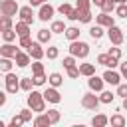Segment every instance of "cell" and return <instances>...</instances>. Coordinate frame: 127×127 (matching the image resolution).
Segmentation results:
<instances>
[{
	"mask_svg": "<svg viewBox=\"0 0 127 127\" xmlns=\"http://www.w3.org/2000/svg\"><path fill=\"white\" fill-rule=\"evenodd\" d=\"M28 105H30L32 111H36V113H44V111H46V99H44V93L32 89L30 95H28Z\"/></svg>",
	"mask_w": 127,
	"mask_h": 127,
	"instance_id": "obj_1",
	"label": "cell"
},
{
	"mask_svg": "<svg viewBox=\"0 0 127 127\" xmlns=\"http://www.w3.org/2000/svg\"><path fill=\"white\" fill-rule=\"evenodd\" d=\"M69 54L75 56V58H87V56H89V46H87L85 42L73 40V42L69 44Z\"/></svg>",
	"mask_w": 127,
	"mask_h": 127,
	"instance_id": "obj_2",
	"label": "cell"
},
{
	"mask_svg": "<svg viewBox=\"0 0 127 127\" xmlns=\"http://www.w3.org/2000/svg\"><path fill=\"white\" fill-rule=\"evenodd\" d=\"M18 10H20V6H18L16 0H2L0 2V12L4 16H16Z\"/></svg>",
	"mask_w": 127,
	"mask_h": 127,
	"instance_id": "obj_3",
	"label": "cell"
},
{
	"mask_svg": "<svg viewBox=\"0 0 127 127\" xmlns=\"http://www.w3.org/2000/svg\"><path fill=\"white\" fill-rule=\"evenodd\" d=\"M107 36H109V42H111L113 46H121V44H123V30L117 28L115 24H113L111 28H107Z\"/></svg>",
	"mask_w": 127,
	"mask_h": 127,
	"instance_id": "obj_4",
	"label": "cell"
},
{
	"mask_svg": "<svg viewBox=\"0 0 127 127\" xmlns=\"http://www.w3.org/2000/svg\"><path fill=\"white\" fill-rule=\"evenodd\" d=\"M6 93H16L18 89H20V77H16L12 71H8L6 73Z\"/></svg>",
	"mask_w": 127,
	"mask_h": 127,
	"instance_id": "obj_5",
	"label": "cell"
},
{
	"mask_svg": "<svg viewBox=\"0 0 127 127\" xmlns=\"http://www.w3.org/2000/svg\"><path fill=\"white\" fill-rule=\"evenodd\" d=\"M28 54H30V58H32V60H42V58L46 56V50L42 48V44H40V42H32V44H30V48H28Z\"/></svg>",
	"mask_w": 127,
	"mask_h": 127,
	"instance_id": "obj_6",
	"label": "cell"
},
{
	"mask_svg": "<svg viewBox=\"0 0 127 127\" xmlns=\"http://www.w3.org/2000/svg\"><path fill=\"white\" fill-rule=\"evenodd\" d=\"M99 103H101L99 97L93 95V93H83V97H81V105H83L85 109H97Z\"/></svg>",
	"mask_w": 127,
	"mask_h": 127,
	"instance_id": "obj_7",
	"label": "cell"
},
{
	"mask_svg": "<svg viewBox=\"0 0 127 127\" xmlns=\"http://www.w3.org/2000/svg\"><path fill=\"white\" fill-rule=\"evenodd\" d=\"M44 99H46L48 103H60V101H62V95H60V91L52 85V87H48V89L44 91Z\"/></svg>",
	"mask_w": 127,
	"mask_h": 127,
	"instance_id": "obj_8",
	"label": "cell"
},
{
	"mask_svg": "<svg viewBox=\"0 0 127 127\" xmlns=\"http://www.w3.org/2000/svg\"><path fill=\"white\" fill-rule=\"evenodd\" d=\"M95 24H99V26H103V28H111V26L115 24V20H113V16H109L107 12H101V14L95 16Z\"/></svg>",
	"mask_w": 127,
	"mask_h": 127,
	"instance_id": "obj_9",
	"label": "cell"
},
{
	"mask_svg": "<svg viewBox=\"0 0 127 127\" xmlns=\"http://www.w3.org/2000/svg\"><path fill=\"white\" fill-rule=\"evenodd\" d=\"M103 79H105V83H109V85H119V83H121V73H117V71H113V69L107 67V71L103 73Z\"/></svg>",
	"mask_w": 127,
	"mask_h": 127,
	"instance_id": "obj_10",
	"label": "cell"
},
{
	"mask_svg": "<svg viewBox=\"0 0 127 127\" xmlns=\"http://www.w3.org/2000/svg\"><path fill=\"white\" fill-rule=\"evenodd\" d=\"M52 16H54V6L42 4V6H40V12H38V18H40L42 22H48V20H52Z\"/></svg>",
	"mask_w": 127,
	"mask_h": 127,
	"instance_id": "obj_11",
	"label": "cell"
},
{
	"mask_svg": "<svg viewBox=\"0 0 127 127\" xmlns=\"http://www.w3.org/2000/svg\"><path fill=\"white\" fill-rule=\"evenodd\" d=\"M18 14H20V20H22V22H26V24H34V12H32V6H22V8L18 10Z\"/></svg>",
	"mask_w": 127,
	"mask_h": 127,
	"instance_id": "obj_12",
	"label": "cell"
},
{
	"mask_svg": "<svg viewBox=\"0 0 127 127\" xmlns=\"http://www.w3.org/2000/svg\"><path fill=\"white\" fill-rule=\"evenodd\" d=\"M18 52H20V48L12 46V42H6V44L0 48V56H4V58H16Z\"/></svg>",
	"mask_w": 127,
	"mask_h": 127,
	"instance_id": "obj_13",
	"label": "cell"
},
{
	"mask_svg": "<svg viewBox=\"0 0 127 127\" xmlns=\"http://www.w3.org/2000/svg\"><path fill=\"white\" fill-rule=\"evenodd\" d=\"M103 83H105V79H103V77H97L95 73L89 75V79H87V85H89L91 91H101V89H103Z\"/></svg>",
	"mask_w": 127,
	"mask_h": 127,
	"instance_id": "obj_14",
	"label": "cell"
},
{
	"mask_svg": "<svg viewBox=\"0 0 127 127\" xmlns=\"http://www.w3.org/2000/svg\"><path fill=\"white\" fill-rule=\"evenodd\" d=\"M14 60H16V65H18V67H26V65H30V60H32V58H30V54L18 52Z\"/></svg>",
	"mask_w": 127,
	"mask_h": 127,
	"instance_id": "obj_15",
	"label": "cell"
},
{
	"mask_svg": "<svg viewBox=\"0 0 127 127\" xmlns=\"http://www.w3.org/2000/svg\"><path fill=\"white\" fill-rule=\"evenodd\" d=\"M34 125H36V127H50V125H52V121H50L48 113H40V115L34 119Z\"/></svg>",
	"mask_w": 127,
	"mask_h": 127,
	"instance_id": "obj_16",
	"label": "cell"
},
{
	"mask_svg": "<svg viewBox=\"0 0 127 127\" xmlns=\"http://www.w3.org/2000/svg\"><path fill=\"white\" fill-rule=\"evenodd\" d=\"M12 67H14L12 58H4V56H0V71H2V73H8V71H12Z\"/></svg>",
	"mask_w": 127,
	"mask_h": 127,
	"instance_id": "obj_17",
	"label": "cell"
},
{
	"mask_svg": "<svg viewBox=\"0 0 127 127\" xmlns=\"http://www.w3.org/2000/svg\"><path fill=\"white\" fill-rule=\"evenodd\" d=\"M79 73L85 75V77L93 75L95 73V64H79Z\"/></svg>",
	"mask_w": 127,
	"mask_h": 127,
	"instance_id": "obj_18",
	"label": "cell"
},
{
	"mask_svg": "<svg viewBox=\"0 0 127 127\" xmlns=\"http://www.w3.org/2000/svg\"><path fill=\"white\" fill-rule=\"evenodd\" d=\"M16 34L18 36H30V24H26V22H18L16 24Z\"/></svg>",
	"mask_w": 127,
	"mask_h": 127,
	"instance_id": "obj_19",
	"label": "cell"
},
{
	"mask_svg": "<svg viewBox=\"0 0 127 127\" xmlns=\"http://www.w3.org/2000/svg\"><path fill=\"white\" fill-rule=\"evenodd\" d=\"M91 123H93L95 127H105V125L109 123V117L103 115V113H99V115H95V117L91 119Z\"/></svg>",
	"mask_w": 127,
	"mask_h": 127,
	"instance_id": "obj_20",
	"label": "cell"
},
{
	"mask_svg": "<svg viewBox=\"0 0 127 127\" xmlns=\"http://www.w3.org/2000/svg\"><path fill=\"white\" fill-rule=\"evenodd\" d=\"M50 30H52V34H64V32H65V24H64L62 20H54Z\"/></svg>",
	"mask_w": 127,
	"mask_h": 127,
	"instance_id": "obj_21",
	"label": "cell"
},
{
	"mask_svg": "<svg viewBox=\"0 0 127 127\" xmlns=\"http://www.w3.org/2000/svg\"><path fill=\"white\" fill-rule=\"evenodd\" d=\"M65 38L69 40V42H73V40H77L79 38V28H75V26H71V28H65Z\"/></svg>",
	"mask_w": 127,
	"mask_h": 127,
	"instance_id": "obj_22",
	"label": "cell"
},
{
	"mask_svg": "<svg viewBox=\"0 0 127 127\" xmlns=\"http://www.w3.org/2000/svg\"><path fill=\"white\" fill-rule=\"evenodd\" d=\"M50 40H52V30H46V28H44V30L38 32V42H40V44H48Z\"/></svg>",
	"mask_w": 127,
	"mask_h": 127,
	"instance_id": "obj_23",
	"label": "cell"
},
{
	"mask_svg": "<svg viewBox=\"0 0 127 127\" xmlns=\"http://www.w3.org/2000/svg\"><path fill=\"white\" fill-rule=\"evenodd\" d=\"M89 36H91L93 40H99V38L103 36V26H99V24L91 26V28H89Z\"/></svg>",
	"mask_w": 127,
	"mask_h": 127,
	"instance_id": "obj_24",
	"label": "cell"
},
{
	"mask_svg": "<svg viewBox=\"0 0 127 127\" xmlns=\"http://www.w3.org/2000/svg\"><path fill=\"white\" fill-rule=\"evenodd\" d=\"M0 34H2V38H4V42H14V40H16V36H18L14 28H8V30H2Z\"/></svg>",
	"mask_w": 127,
	"mask_h": 127,
	"instance_id": "obj_25",
	"label": "cell"
},
{
	"mask_svg": "<svg viewBox=\"0 0 127 127\" xmlns=\"http://www.w3.org/2000/svg\"><path fill=\"white\" fill-rule=\"evenodd\" d=\"M109 123H111L113 127H125V123H127V121H125V117H123V115H119V113H117V115H111Z\"/></svg>",
	"mask_w": 127,
	"mask_h": 127,
	"instance_id": "obj_26",
	"label": "cell"
},
{
	"mask_svg": "<svg viewBox=\"0 0 127 127\" xmlns=\"http://www.w3.org/2000/svg\"><path fill=\"white\" fill-rule=\"evenodd\" d=\"M32 85H34V79H32V77H22V79H20V89L32 91Z\"/></svg>",
	"mask_w": 127,
	"mask_h": 127,
	"instance_id": "obj_27",
	"label": "cell"
},
{
	"mask_svg": "<svg viewBox=\"0 0 127 127\" xmlns=\"http://www.w3.org/2000/svg\"><path fill=\"white\" fill-rule=\"evenodd\" d=\"M8 28H12V16H0V32L2 30H8Z\"/></svg>",
	"mask_w": 127,
	"mask_h": 127,
	"instance_id": "obj_28",
	"label": "cell"
},
{
	"mask_svg": "<svg viewBox=\"0 0 127 127\" xmlns=\"http://www.w3.org/2000/svg\"><path fill=\"white\" fill-rule=\"evenodd\" d=\"M48 81H50V83H52L54 87H60V85L64 83V77H62L60 73H52V75L48 77Z\"/></svg>",
	"mask_w": 127,
	"mask_h": 127,
	"instance_id": "obj_29",
	"label": "cell"
},
{
	"mask_svg": "<svg viewBox=\"0 0 127 127\" xmlns=\"http://www.w3.org/2000/svg\"><path fill=\"white\" fill-rule=\"evenodd\" d=\"M113 99H115V95H113L111 91H103V89H101V95H99V101H101V103H111Z\"/></svg>",
	"mask_w": 127,
	"mask_h": 127,
	"instance_id": "obj_30",
	"label": "cell"
},
{
	"mask_svg": "<svg viewBox=\"0 0 127 127\" xmlns=\"http://www.w3.org/2000/svg\"><path fill=\"white\" fill-rule=\"evenodd\" d=\"M46 113H48V117H50V121H52V125H54V123H58V121H60V117H62L58 109H48Z\"/></svg>",
	"mask_w": 127,
	"mask_h": 127,
	"instance_id": "obj_31",
	"label": "cell"
},
{
	"mask_svg": "<svg viewBox=\"0 0 127 127\" xmlns=\"http://www.w3.org/2000/svg\"><path fill=\"white\" fill-rule=\"evenodd\" d=\"M79 22L89 24V22H91V12H89V10H79Z\"/></svg>",
	"mask_w": 127,
	"mask_h": 127,
	"instance_id": "obj_32",
	"label": "cell"
},
{
	"mask_svg": "<svg viewBox=\"0 0 127 127\" xmlns=\"http://www.w3.org/2000/svg\"><path fill=\"white\" fill-rule=\"evenodd\" d=\"M109 60H111L109 54H99V56H97V64H99V65H105V67H107V65H109Z\"/></svg>",
	"mask_w": 127,
	"mask_h": 127,
	"instance_id": "obj_33",
	"label": "cell"
},
{
	"mask_svg": "<svg viewBox=\"0 0 127 127\" xmlns=\"http://www.w3.org/2000/svg\"><path fill=\"white\" fill-rule=\"evenodd\" d=\"M101 10H103V12H107V14H111V12L115 10V2H113V0H105V2H103V6H101Z\"/></svg>",
	"mask_w": 127,
	"mask_h": 127,
	"instance_id": "obj_34",
	"label": "cell"
},
{
	"mask_svg": "<svg viewBox=\"0 0 127 127\" xmlns=\"http://www.w3.org/2000/svg\"><path fill=\"white\" fill-rule=\"evenodd\" d=\"M46 56H48V60H56V58L60 56V50L52 46V48H48V50H46Z\"/></svg>",
	"mask_w": 127,
	"mask_h": 127,
	"instance_id": "obj_35",
	"label": "cell"
},
{
	"mask_svg": "<svg viewBox=\"0 0 127 127\" xmlns=\"http://www.w3.org/2000/svg\"><path fill=\"white\" fill-rule=\"evenodd\" d=\"M32 79H34V85H44L48 77H46L44 73H34V77H32Z\"/></svg>",
	"mask_w": 127,
	"mask_h": 127,
	"instance_id": "obj_36",
	"label": "cell"
},
{
	"mask_svg": "<svg viewBox=\"0 0 127 127\" xmlns=\"http://www.w3.org/2000/svg\"><path fill=\"white\" fill-rule=\"evenodd\" d=\"M115 12H117V16L119 18H127V4L123 2V4H119L117 8H115Z\"/></svg>",
	"mask_w": 127,
	"mask_h": 127,
	"instance_id": "obj_37",
	"label": "cell"
},
{
	"mask_svg": "<svg viewBox=\"0 0 127 127\" xmlns=\"http://www.w3.org/2000/svg\"><path fill=\"white\" fill-rule=\"evenodd\" d=\"M71 10H73V8H71L69 4H65V2H64V4H62V6L58 8V12H60L62 16H69V12H71Z\"/></svg>",
	"mask_w": 127,
	"mask_h": 127,
	"instance_id": "obj_38",
	"label": "cell"
},
{
	"mask_svg": "<svg viewBox=\"0 0 127 127\" xmlns=\"http://www.w3.org/2000/svg\"><path fill=\"white\" fill-rule=\"evenodd\" d=\"M32 71H34V73H44V64H40V60H34Z\"/></svg>",
	"mask_w": 127,
	"mask_h": 127,
	"instance_id": "obj_39",
	"label": "cell"
},
{
	"mask_svg": "<svg viewBox=\"0 0 127 127\" xmlns=\"http://www.w3.org/2000/svg\"><path fill=\"white\" fill-rule=\"evenodd\" d=\"M24 123H26V121L22 119V115H14V117L10 119V125H12V127H20V125H24Z\"/></svg>",
	"mask_w": 127,
	"mask_h": 127,
	"instance_id": "obj_40",
	"label": "cell"
},
{
	"mask_svg": "<svg viewBox=\"0 0 127 127\" xmlns=\"http://www.w3.org/2000/svg\"><path fill=\"white\" fill-rule=\"evenodd\" d=\"M89 6H91V0H77V4H75L77 10H89Z\"/></svg>",
	"mask_w": 127,
	"mask_h": 127,
	"instance_id": "obj_41",
	"label": "cell"
},
{
	"mask_svg": "<svg viewBox=\"0 0 127 127\" xmlns=\"http://www.w3.org/2000/svg\"><path fill=\"white\" fill-rule=\"evenodd\" d=\"M107 54H109L111 58L119 60V58H121V48H117V46H115V48H109V52H107Z\"/></svg>",
	"mask_w": 127,
	"mask_h": 127,
	"instance_id": "obj_42",
	"label": "cell"
},
{
	"mask_svg": "<svg viewBox=\"0 0 127 127\" xmlns=\"http://www.w3.org/2000/svg\"><path fill=\"white\" fill-rule=\"evenodd\" d=\"M71 65H75V56H67V58H64V67L67 69V67H71Z\"/></svg>",
	"mask_w": 127,
	"mask_h": 127,
	"instance_id": "obj_43",
	"label": "cell"
},
{
	"mask_svg": "<svg viewBox=\"0 0 127 127\" xmlns=\"http://www.w3.org/2000/svg\"><path fill=\"white\" fill-rule=\"evenodd\" d=\"M117 95L119 97H127V83H119L117 85Z\"/></svg>",
	"mask_w": 127,
	"mask_h": 127,
	"instance_id": "obj_44",
	"label": "cell"
},
{
	"mask_svg": "<svg viewBox=\"0 0 127 127\" xmlns=\"http://www.w3.org/2000/svg\"><path fill=\"white\" fill-rule=\"evenodd\" d=\"M30 44H32L30 36H20V48H30Z\"/></svg>",
	"mask_w": 127,
	"mask_h": 127,
	"instance_id": "obj_45",
	"label": "cell"
},
{
	"mask_svg": "<svg viewBox=\"0 0 127 127\" xmlns=\"http://www.w3.org/2000/svg\"><path fill=\"white\" fill-rule=\"evenodd\" d=\"M67 75L69 77H79V67H75V65H71V67H67Z\"/></svg>",
	"mask_w": 127,
	"mask_h": 127,
	"instance_id": "obj_46",
	"label": "cell"
},
{
	"mask_svg": "<svg viewBox=\"0 0 127 127\" xmlns=\"http://www.w3.org/2000/svg\"><path fill=\"white\" fill-rule=\"evenodd\" d=\"M20 115H22V119L28 123V121H32V109H22L20 111Z\"/></svg>",
	"mask_w": 127,
	"mask_h": 127,
	"instance_id": "obj_47",
	"label": "cell"
},
{
	"mask_svg": "<svg viewBox=\"0 0 127 127\" xmlns=\"http://www.w3.org/2000/svg\"><path fill=\"white\" fill-rule=\"evenodd\" d=\"M67 18H69V20H79V10H77V8H73V10L69 12V16H67Z\"/></svg>",
	"mask_w": 127,
	"mask_h": 127,
	"instance_id": "obj_48",
	"label": "cell"
},
{
	"mask_svg": "<svg viewBox=\"0 0 127 127\" xmlns=\"http://www.w3.org/2000/svg\"><path fill=\"white\" fill-rule=\"evenodd\" d=\"M121 77H125V79H127V62H123V64H121Z\"/></svg>",
	"mask_w": 127,
	"mask_h": 127,
	"instance_id": "obj_49",
	"label": "cell"
},
{
	"mask_svg": "<svg viewBox=\"0 0 127 127\" xmlns=\"http://www.w3.org/2000/svg\"><path fill=\"white\" fill-rule=\"evenodd\" d=\"M6 99H8V97H6V93H4V91H0V107H2V105H6Z\"/></svg>",
	"mask_w": 127,
	"mask_h": 127,
	"instance_id": "obj_50",
	"label": "cell"
},
{
	"mask_svg": "<svg viewBox=\"0 0 127 127\" xmlns=\"http://www.w3.org/2000/svg\"><path fill=\"white\" fill-rule=\"evenodd\" d=\"M44 0H30V6H42Z\"/></svg>",
	"mask_w": 127,
	"mask_h": 127,
	"instance_id": "obj_51",
	"label": "cell"
},
{
	"mask_svg": "<svg viewBox=\"0 0 127 127\" xmlns=\"http://www.w3.org/2000/svg\"><path fill=\"white\" fill-rule=\"evenodd\" d=\"M91 2H93V4H95V6H99V8H101V6H103V2H105V0H91Z\"/></svg>",
	"mask_w": 127,
	"mask_h": 127,
	"instance_id": "obj_52",
	"label": "cell"
},
{
	"mask_svg": "<svg viewBox=\"0 0 127 127\" xmlns=\"http://www.w3.org/2000/svg\"><path fill=\"white\" fill-rule=\"evenodd\" d=\"M123 109L127 111V97H123Z\"/></svg>",
	"mask_w": 127,
	"mask_h": 127,
	"instance_id": "obj_53",
	"label": "cell"
},
{
	"mask_svg": "<svg viewBox=\"0 0 127 127\" xmlns=\"http://www.w3.org/2000/svg\"><path fill=\"white\" fill-rule=\"evenodd\" d=\"M0 127H4V121H2V119H0Z\"/></svg>",
	"mask_w": 127,
	"mask_h": 127,
	"instance_id": "obj_54",
	"label": "cell"
},
{
	"mask_svg": "<svg viewBox=\"0 0 127 127\" xmlns=\"http://www.w3.org/2000/svg\"><path fill=\"white\" fill-rule=\"evenodd\" d=\"M123 2H127V0H119V4H123Z\"/></svg>",
	"mask_w": 127,
	"mask_h": 127,
	"instance_id": "obj_55",
	"label": "cell"
},
{
	"mask_svg": "<svg viewBox=\"0 0 127 127\" xmlns=\"http://www.w3.org/2000/svg\"><path fill=\"white\" fill-rule=\"evenodd\" d=\"M113 2H119V0H113Z\"/></svg>",
	"mask_w": 127,
	"mask_h": 127,
	"instance_id": "obj_56",
	"label": "cell"
},
{
	"mask_svg": "<svg viewBox=\"0 0 127 127\" xmlns=\"http://www.w3.org/2000/svg\"><path fill=\"white\" fill-rule=\"evenodd\" d=\"M44 2H46V0H44Z\"/></svg>",
	"mask_w": 127,
	"mask_h": 127,
	"instance_id": "obj_57",
	"label": "cell"
},
{
	"mask_svg": "<svg viewBox=\"0 0 127 127\" xmlns=\"http://www.w3.org/2000/svg\"><path fill=\"white\" fill-rule=\"evenodd\" d=\"M0 2H2V0H0Z\"/></svg>",
	"mask_w": 127,
	"mask_h": 127,
	"instance_id": "obj_58",
	"label": "cell"
}]
</instances>
